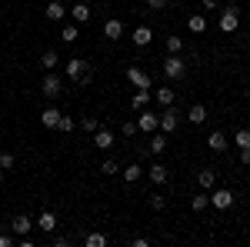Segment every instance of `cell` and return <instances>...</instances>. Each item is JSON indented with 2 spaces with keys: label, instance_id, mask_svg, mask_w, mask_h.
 I'll return each instance as SVG.
<instances>
[{
  "label": "cell",
  "instance_id": "cell-10",
  "mask_svg": "<svg viewBox=\"0 0 250 247\" xmlns=\"http://www.w3.org/2000/svg\"><path fill=\"white\" fill-rule=\"evenodd\" d=\"M30 227H37V224H34V217H30V214H17V217H14V221H10V230H14V234H17V237H23V234H30Z\"/></svg>",
  "mask_w": 250,
  "mask_h": 247
},
{
  "label": "cell",
  "instance_id": "cell-22",
  "mask_svg": "<svg viewBox=\"0 0 250 247\" xmlns=\"http://www.w3.org/2000/svg\"><path fill=\"white\" fill-rule=\"evenodd\" d=\"M187 120L197 124V127H200V124H207V107H204V104H193L190 111H187Z\"/></svg>",
  "mask_w": 250,
  "mask_h": 247
},
{
  "label": "cell",
  "instance_id": "cell-38",
  "mask_svg": "<svg viewBox=\"0 0 250 247\" xmlns=\"http://www.w3.org/2000/svg\"><path fill=\"white\" fill-rule=\"evenodd\" d=\"M0 247H17V234H0Z\"/></svg>",
  "mask_w": 250,
  "mask_h": 247
},
{
  "label": "cell",
  "instance_id": "cell-18",
  "mask_svg": "<svg viewBox=\"0 0 250 247\" xmlns=\"http://www.w3.org/2000/svg\"><path fill=\"white\" fill-rule=\"evenodd\" d=\"M40 124H43V127H50V131H54V127H57V124H60V111H57V107H54V104L40 111Z\"/></svg>",
  "mask_w": 250,
  "mask_h": 247
},
{
  "label": "cell",
  "instance_id": "cell-39",
  "mask_svg": "<svg viewBox=\"0 0 250 247\" xmlns=\"http://www.w3.org/2000/svg\"><path fill=\"white\" fill-rule=\"evenodd\" d=\"M144 3H147V10H167L170 0H144Z\"/></svg>",
  "mask_w": 250,
  "mask_h": 247
},
{
  "label": "cell",
  "instance_id": "cell-40",
  "mask_svg": "<svg viewBox=\"0 0 250 247\" xmlns=\"http://www.w3.org/2000/svg\"><path fill=\"white\" fill-rule=\"evenodd\" d=\"M50 244L54 247H67V244H74V237H54V234H50Z\"/></svg>",
  "mask_w": 250,
  "mask_h": 247
},
{
  "label": "cell",
  "instance_id": "cell-13",
  "mask_svg": "<svg viewBox=\"0 0 250 247\" xmlns=\"http://www.w3.org/2000/svg\"><path fill=\"white\" fill-rule=\"evenodd\" d=\"M144 174H147L154 184H167V180H170V171H167L160 160H157V164H150V167H144Z\"/></svg>",
  "mask_w": 250,
  "mask_h": 247
},
{
  "label": "cell",
  "instance_id": "cell-41",
  "mask_svg": "<svg viewBox=\"0 0 250 247\" xmlns=\"http://www.w3.org/2000/svg\"><path fill=\"white\" fill-rule=\"evenodd\" d=\"M240 164H244V167H250V147H244V151H240Z\"/></svg>",
  "mask_w": 250,
  "mask_h": 247
},
{
  "label": "cell",
  "instance_id": "cell-6",
  "mask_svg": "<svg viewBox=\"0 0 250 247\" xmlns=\"http://www.w3.org/2000/svg\"><path fill=\"white\" fill-rule=\"evenodd\" d=\"M237 27H240V10L230 3V7H224V14H220V30H224V34H233Z\"/></svg>",
  "mask_w": 250,
  "mask_h": 247
},
{
  "label": "cell",
  "instance_id": "cell-11",
  "mask_svg": "<svg viewBox=\"0 0 250 247\" xmlns=\"http://www.w3.org/2000/svg\"><path fill=\"white\" fill-rule=\"evenodd\" d=\"M67 14H70V20H74V23H87V20H90V14H94V10H90V7H87V3H83V0H77V3H74V7H67Z\"/></svg>",
  "mask_w": 250,
  "mask_h": 247
},
{
  "label": "cell",
  "instance_id": "cell-5",
  "mask_svg": "<svg viewBox=\"0 0 250 247\" xmlns=\"http://www.w3.org/2000/svg\"><path fill=\"white\" fill-rule=\"evenodd\" d=\"M127 80H130V84H134L137 90H150V84H154V80H150V74H147V70H144V67H127Z\"/></svg>",
  "mask_w": 250,
  "mask_h": 247
},
{
  "label": "cell",
  "instance_id": "cell-27",
  "mask_svg": "<svg viewBox=\"0 0 250 247\" xmlns=\"http://www.w3.org/2000/svg\"><path fill=\"white\" fill-rule=\"evenodd\" d=\"M77 27H80V23H74V20H70V23L60 30V40H63V44H74V40H77V34H80Z\"/></svg>",
  "mask_w": 250,
  "mask_h": 247
},
{
  "label": "cell",
  "instance_id": "cell-44",
  "mask_svg": "<svg viewBox=\"0 0 250 247\" xmlns=\"http://www.w3.org/2000/svg\"><path fill=\"white\" fill-rule=\"evenodd\" d=\"M3 174H7V171H0V184H3Z\"/></svg>",
  "mask_w": 250,
  "mask_h": 247
},
{
  "label": "cell",
  "instance_id": "cell-8",
  "mask_svg": "<svg viewBox=\"0 0 250 247\" xmlns=\"http://www.w3.org/2000/svg\"><path fill=\"white\" fill-rule=\"evenodd\" d=\"M137 127H140V131H147V134H154V131H160V120H157L154 111H147V107H144L140 117H137Z\"/></svg>",
  "mask_w": 250,
  "mask_h": 247
},
{
  "label": "cell",
  "instance_id": "cell-4",
  "mask_svg": "<svg viewBox=\"0 0 250 247\" xmlns=\"http://www.w3.org/2000/svg\"><path fill=\"white\" fill-rule=\"evenodd\" d=\"M157 120H160V131H164V134H173L177 127H180V111H177V104L164 107V111L157 114Z\"/></svg>",
  "mask_w": 250,
  "mask_h": 247
},
{
  "label": "cell",
  "instance_id": "cell-2",
  "mask_svg": "<svg viewBox=\"0 0 250 247\" xmlns=\"http://www.w3.org/2000/svg\"><path fill=\"white\" fill-rule=\"evenodd\" d=\"M160 70H164V77H170V80H184L187 77V60L180 57V54H167V57L160 60Z\"/></svg>",
  "mask_w": 250,
  "mask_h": 247
},
{
  "label": "cell",
  "instance_id": "cell-45",
  "mask_svg": "<svg viewBox=\"0 0 250 247\" xmlns=\"http://www.w3.org/2000/svg\"><path fill=\"white\" fill-rule=\"evenodd\" d=\"M247 104H250V90H247Z\"/></svg>",
  "mask_w": 250,
  "mask_h": 247
},
{
  "label": "cell",
  "instance_id": "cell-15",
  "mask_svg": "<svg viewBox=\"0 0 250 247\" xmlns=\"http://www.w3.org/2000/svg\"><path fill=\"white\" fill-rule=\"evenodd\" d=\"M34 224H37L43 234H54V230H57V214H54V210H43V214H40Z\"/></svg>",
  "mask_w": 250,
  "mask_h": 247
},
{
  "label": "cell",
  "instance_id": "cell-29",
  "mask_svg": "<svg viewBox=\"0 0 250 247\" xmlns=\"http://www.w3.org/2000/svg\"><path fill=\"white\" fill-rule=\"evenodd\" d=\"M233 144H237L240 151H244V147H250V127H240V131H237V137H233Z\"/></svg>",
  "mask_w": 250,
  "mask_h": 247
},
{
  "label": "cell",
  "instance_id": "cell-23",
  "mask_svg": "<svg viewBox=\"0 0 250 247\" xmlns=\"http://www.w3.org/2000/svg\"><path fill=\"white\" fill-rule=\"evenodd\" d=\"M187 30H190V34H204V30H207V17H204V14H190V17H187Z\"/></svg>",
  "mask_w": 250,
  "mask_h": 247
},
{
  "label": "cell",
  "instance_id": "cell-37",
  "mask_svg": "<svg viewBox=\"0 0 250 247\" xmlns=\"http://www.w3.org/2000/svg\"><path fill=\"white\" fill-rule=\"evenodd\" d=\"M150 207L164 210V207H167V197H164V194H150Z\"/></svg>",
  "mask_w": 250,
  "mask_h": 247
},
{
  "label": "cell",
  "instance_id": "cell-31",
  "mask_svg": "<svg viewBox=\"0 0 250 247\" xmlns=\"http://www.w3.org/2000/svg\"><path fill=\"white\" fill-rule=\"evenodd\" d=\"M167 54H184V37H167Z\"/></svg>",
  "mask_w": 250,
  "mask_h": 247
},
{
  "label": "cell",
  "instance_id": "cell-14",
  "mask_svg": "<svg viewBox=\"0 0 250 247\" xmlns=\"http://www.w3.org/2000/svg\"><path fill=\"white\" fill-rule=\"evenodd\" d=\"M227 144H230V140H227V134H224V131H210L207 147H210L213 154H224V151H227Z\"/></svg>",
  "mask_w": 250,
  "mask_h": 247
},
{
  "label": "cell",
  "instance_id": "cell-35",
  "mask_svg": "<svg viewBox=\"0 0 250 247\" xmlns=\"http://www.w3.org/2000/svg\"><path fill=\"white\" fill-rule=\"evenodd\" d=\"M97 127H100V120L97 117H80V131H87V134H94Z\"/></svg>",
  "mask_w": 250,
  "mask_h": 247
},
{
  "label": "cell",
  "instance_id": "cell-34",
  "mask_svg": "<svg viewBox=\"0 0 250 247\" xmlns=\"http://www.w3.org/2000/svg\"><path fill=\"white\" fill-rule=\"evenodd\" d=\"M74 127H77V120H74V117L60 114V124H57V131H63V134H70V131H74Z\"/></svg>",
  "mask_w": 250,
  "mask_h": 247
},
{
  "label": "cell",
  "instance_id": "cell-33",
  "mask_svg": "<svg viewBox=\"0 0 250 247\" xmlns=\"http://www.w3.org/2000/svg\"><path fill=\"white\" fill-rule=\"evenodd\" d=\"M104 244H107L104 234H87V237H83V247H104Z\"/></svg>",
  "mask_w": 250,
  "mask_h": 247
},
{
  "label": "cell",
  "instance_id": "cell-7",
  "mask_svg": "<svg viewBox=\"0 0 250 247\" xmlns=\"http://www.w3.org/2000/svg\"><path fill=\"white\" fill-rule=\"evenodd\" d=\"M210 204H213V210H227V207L233 204V190H230V187H213Z\"/></svg>",
  "mask_w": 250,
  "mask_h": 247
},
{
  "label": "cell",
  "instance_id": "cell-25",
  "mask_svg": "<svg viewBox=\"0 0 250 247\" xmlns=\"http://www.w3.org/2000/svg\"><path fill=\"white\" fill-rule=\"evenodd\" d=\"M150 97H154V94H150V90H137V94L130 97V107H134L137 114H140V111H144V107L150 104Z\"/></svg>",
  "mask_w": 250,
  "mask_h": 247
},
{
  "label": "cell",
  "instance_id": "cell-28",
  "mask_svg": "<svg viewBox=\"0 0 250 247\" xmlns=\"http://www.w3.org/2000/svg\"><path fill=\"white\" fill-rule=\"evenodd\" d=\"M190 207L197 210V214H200V210H207V207H210V194H193V197H190Z\"/></svg>",
  "mask_w": 250,
  "mask_h": 247
},
{
  "label": "cell",
  "instance_id": "cell-42",
  "mask_svg": "<svg viewBox=\"0 0 250 247\" xmlns=\"http://www.w3.org/2000/svg\"><path fill=\"white\" fill-rule=\"evenodd\" d=\"M130 244H134V247H150V241H147V237H134Z\"/></svg>",
  "mask_w": 250,
  "mask_h": 247
},
{
  "label": "cell",
  "instance_id": "cell-43",
  "mask_svg": "<svg viewBox=\"0 0 250 247\" xmlns=\"http://www.w3.org/2000/svg\"><path fill=\"white\" fill-rule=\"evenodd\" d=\"M220 7V0H204V10H217Z\"/></svg>",
  "mask_w": 250,
  "mask_h": 247
},
{
  "label": "cell",
  "instance_id": "cell-32",
  "mask_svg": "<svg viewBox=\"0 0 250 247\" xmlns=\"http://www.w3.org/2000/svg\"><path fill=\"white\" fill-rule=\"evenodd\" d=\"M100 174H104V177H114V174H120V167H117V160H110V157H107V160L100 164Z\"/></svg>",
  "mask_w": 250,
  "mask_h": 247
},
{
  "label": "cell",
  "instance_id": "cell-36",
  "mask_svg": "<svg viewBox=\"0 0 250 247\" xmlns=\"http://www.w3.org/2000/svg\"><path fill=\"white\" fill-rule=\"evenodd\" d=\"M137 131H140V127H137V120H124V124H120V137H134Z\"/></svg>",
  "mask_w": 250,
  "mask_h": 247
},
{
  "label": "cell",
  "instance_id": "cell-24",
  "mask_svg": "<svg viewBox=\"0 0 250 247\" xmlns=\"http://www.w3.org/2000/svg\"><path fill=\"white\" fill-rule=\"evenodd\" d=\"M154 100L160 107H170V104H177V94H173L170 87H160V90H154Z\"/></svg>",
  "mask_w": 250,
  "mask_h": 247
},
{
  "label": "cell",
  "instance_id": "cell-26",
  "mask_svg": "<svg viewBox=\"0 0 250 247\" xmlns=\"http://www.w3.org/2000/svg\"><path fill=\"white\" fill-rule=\"evenodd\" d=\"M140 177H144V167H140L137 160L130 164V167H124V180H127V184H137Z\"/></svg>",
  "mask_w": 250,
  "mask_h": 247
},
{
  "label": "cell",
  "instance_id": "cell-20",
  "mask_svg": "<svg viewBox=\"0 0 250 247\" xmlns=\"http://www.w3.org/2000/svg\"><path fill=\"white\" fill-rule=\"evenodd\" d=\"M197 184H200L204 190H213L217 187V171H213V167H204V171L197 174Z\"/></svg>",
  "mask_w": 250,
  "mask_h": 247
},
{
  "label": "cell",
  "instance_id": "cell-12",
  "mask_svg": "<svg viewBox=\"0 0 250 247\" xmlns=\"http://www.w3.org/2000/svg\"><path fill=\"white\" fill-rule=\"evenodd\" d=\"M104 37H107V40H120V37H124V20L107 17V20H104Z\"/></svg>",
  "mask_w": 250,
  "mask_h": 247
},
{
  "label": "cell",
  "instance_id": "cell-21",
  "mask_svg": "<svg viewBox=\"0 0 250 247\" xmlns=\"http://www.w3.org/2000/svg\"><path fill=\"white\" fill-rule=\"evenodd\" d=\"M40 67H43V70H57L60 67V54L57 50H43V54H40Z\"/></svg>",
  "mask_w": 250,
  "mask_h": 247
},
{
  "label": "cell",
  "instance_id": "cell-17",
  "mask_svg": "<svg viewBox=\"0 0 250 247\" xmlns=\"http://www.w3.org/2000/svg\"><path fill=\"white\" fill-rule=\"evenodd\" d=\"M147 151L154 154V157H160V154L167 151V134H164V131H154V137H150V144H147Z\"/></svg>",
  "mask_w": 250,
  "mask_h": 247
},
{
  "label": "cell",
  "instance_id": "cell-1",
  "mask_svg": "<svg viewBox=\"0 0 250 247\" xmlns=\"http://www.w3.org/2000/svg\"><path fill=\"white\" fill-rule=\"evenodd\" d=\"M63 74L70 77L74 84H83V87L94 80V70H90V64H87L83 57H70L67 64H63Z\"/></svg>",
  "mask_w": 250,
  "mask_h": 247
},
{
  "label": "cell",
  "instance_id": "cell-30",
  "mask_svg": "<svg viewBox=\"0 0 250 247\" xmlns=\"http://www.w3.org/2000/svg\"><path fill=\"white\" fill-rule=\"evenodd\" d=\"M14 164H17V157H14L10 151L0 154V171H14Z\"/></svg>",
  "mask_w": 250,
  "mask_h": 247
},
{
  "label": "cell",
  "instance_id": "cell-9",
  "mask_svg": "<svg viewBox=\"0 0 250 247\" xmlns=\"http://www.w3.org/2000/svg\"><path fill=\"white\" fill-rule=\"evenodd\" d=\"M114 144H117L114 131H107V127H97V131H94V147H100V151H110Z\"/></svg>",
  "mask_w": 250,
  "mask_h": 247
},
{
  "label": "cell",
  "instance_id": "cell-16",
  "mask_svg": "<svg viewBox=\"0 0 250 247\" xmlns=\"http://www.w3.org/2000/svg\"><path fill=\"white\" fill-rule=\"evenodd\" d=\"M43 17L54 20V23H60V20L67 17V7H63L60 0H50V3H47V10H43Z\"/></svg>",
  "mask_w": 250,
  "mask_h": 247
},
{
  "label": "cell",
  "instance_id": "cell-19",
  "mask_svg": "<svg viewBox=\"0 0 250 247\" xmlns=\"http://www.w3.org/2000/svg\"><path fill=\"white\" fill-rule=\"evenodd\" d=\"M150 40H154V30H150L147 23L134 27V44H137V47H150Z\"/></svg>",
  "mask_w": 250,
  "mask_h": 247
},
{
  "label": "cell",
  "instance_id": "cell-3",
  "mask_svg": "<svg viewBox=\"0 0 250 247\" xmlns=\"http://www.w3.org/2000/svg\"><path fill=\"white\" fill-rule=\"evenodd\" d=\"M40 94H43L47 100H50V104H54V100L63 94V80H60L54 70H47V74H43V80H40Z\"/></svg>",
  "mask_w": 250,
  "mask_h": 247
}]
</instances>
